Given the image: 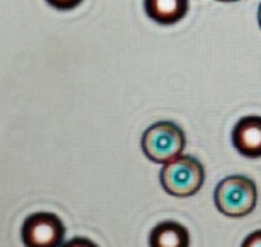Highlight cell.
I'll use <instances>...</instances> for the list:
<instances>
[{
	"mask_svg": "<svg viewBox=\"0 0 261 247\" xmlns=\"http://www.w3.org/2000/svg\"><path fill=\"white\" fill-rule=\"evenodd\" d=\"M258 200L257 185L245 176H229L219 182L214 191V203L217 209L231 218L249 215Z\"/></svg>",
	"mask_w": 261,
	"mask_h": 247,
	"instance_id": "1",
	"label": "cell"
},
{
	"mask_svg": "<svg viewBox=\"0 0 261 247\" xmlns=\"http://www.w3.org/2000/svg\"><path fill=\"white\" fill-rule=\"evenodd\" d=\"M187 145L184 130L171 121H159L150 125L141 141L144 154L154 163L165 165L179 157Z\"/></svg>",
	"mask_w": 261,
	"mask_h": 247,
	"instance_id": "2",
	"label": "cell"
},
{
	"mask_svg": "<svg viewBox=\"0 0 261 247\" xmlns=\"http://www.w3.org/2000/svg\"><path fill=\"white\" fill-rule=\"evenodd\" d=\"M161 185L173 197H191L205 182L203 165L193 156L180 154L161 170Z\"/></svg>",
	"mask_w": 261,
	"mask_h": 247,
	"instance_id": "3",
	"label": "cell"
},
{
	"mask_svg": "<svg viewBox=\"0 0 261 247\" xmlns=\"http://www.w3.org/2000/svg\"><path fill=\"white\" fill-rule=\"evenodd\" d=\"M64 234L63 222L52 212L31 214L21 226V240L26 247H60Z\"/></svg>",
	"mask_w": 261,
	"mask_h": 247,
	"instance_id": "4",
	"label": "cell"
},
{
	"mask_svg": "<svg viewBox=\"0 0 261 247\" xmlns=\"http://www.w3.org/2000/svg\"><path fill=\"white\" fill-rule=\"evenodd\" d=\"M232 144L245 157H261V116H245L239 119L232 130Z\"/></svg>",
	"mask_w": 261,
	"mask_h": 247,
	"instance_id": "5",
	"label": "cell"
},
{
	"mask_svg": "<svg viewBox=\"0 0 261 247\" xmlns=\"http://www.w3.org/2000/svg\"><path fill=\"white\" fill-rule=\"evenodd\" d=\"M188 0H144L145 14L159 24L180 21L188 12Z\"/></svg>",
	"mask_w": 261,
	"mask_h": 247,
	"instance_id": "6",
	"label": "cell"
},
{
	"mask_svg": "<svg viewBox=\"0 0 261 247\" xmlns=\"http://www.w3.org/2000/svg\"><path fill=\"white\" fill-rule=\"evenodd\" d=\"M148 243L150 247H190V232L184 225L167 220L153 228Z\"/></svg>",
	"mask_w": 261,
	"mask_h": 247,
	"instance_id": "7",
	"label": "cell"
},
{
	"mask_svg": "<svg viewBox=\"0 0 261 247\" xmlns=\"http://www.w3.org/2000/svg\"><path fill=\"white\" fill-rule=\"evenodd\" d=\"M52 8L60 11H70L83 3V0H46Z\"/></svg>",
	"mask_w": 261,
	"mask_h": 247,
	"instance_id": "8",
	"label": "cell"
},
{
	"mask_svg": "<svg viewBox=\"0 0 261 247\" xmlns=\"http://www.w3.org/2000/svg\"><path fill=\"white\" fill-rule=\"evenodd\" d=\"M60 247H98L96 243H93L92 240L89 238H84V237H75L66 243H63Z\"/></svg>",
	"mask_w": 261,
	"mask_h": 247,
	"instance_id": "9",
	"label": "cell"
},
{
	"mask_svg": "<svg viewBox=\"0 0 261 247\" xmlns=\"http://www.w3.org/2000/svg\"><path fill=\"white\" fill-rule=\"evenodd\" d=\"M242 247H261V231H255V232L249 234L245 238Z\"/></svg>",
	"mask_w": 261,
	"mask_h": 247,
	"instance_id": "10",
	"label": "cell"
},
{
	"mask_svg": "<svg viewBox=\"0 0 261 247\" xmlns=\"http://www.w3.org/2000/svg\"><path fill=\"white\" fill-rule=\"evenodd\" d=\"M258 23H260V28H261V3H260V6H258Z\"/></svg>",
	"mask_w": 261,
	"mask_h": 247,
	"instance_id": "11",
	"label": "cell"
},
{
	"mask_svg": "<svg viewBox=\"0 0 261 247\" xmlns=\"http://www.w3.org/2000/svg\"><path fill=\"white\" fill-rule=\"evenodd\" d=\"M219 2H237V0H219Z\"/></svg>",
	"mask_w": 261,
	"mask_h": 247,
	"instance_id": "12",
	"label": "cell"
}]
</instances>
